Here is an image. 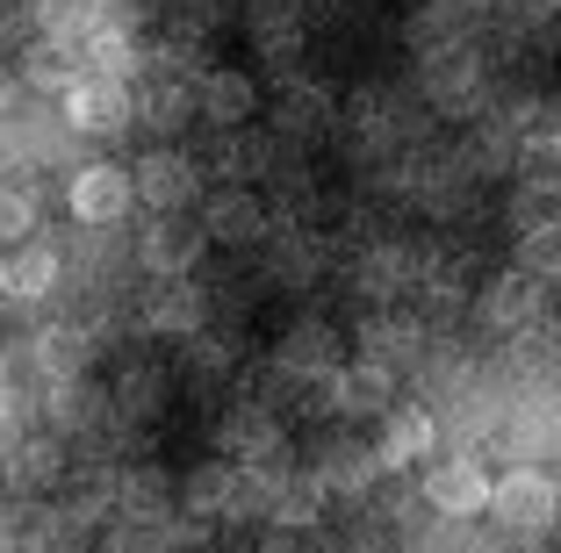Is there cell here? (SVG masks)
<instances>
[{
	"label": "cell",
	"instance_id": "obj_17",
	"mask_svg": "<svg viewBox=\"0 0 561 553\" xmlns=\"http://www.w3.org/2000/svg\"><path fill=\"white\" fill-rule=\"evenodd\" d=\"M375 453L367 446H331L324 453V468H317V482H324V496H367L375 488Z\"/></svg>",
	"mask_w": 561,
	"mask_h": 553
},
{
	"label": "cell",
	"instance_id": "obj_21",
	"mask_svg": "<svg viewBox=\"0 0 561 553\" xmlns=\"http://www.w3.org/2000/svg\"><path fill=\"white\" fill-rule=\"evenodd\" d=\"M44 417L58 424V431H87V424H101V395L87 389V381H50Z\"/></svg>",
	"mask_w": 561,
	"mask_h": 553
},
{
	"label": "cell",
	"instance_id": "obj_33",
	"mask_svg": "<svg viewBox=\"0 0 561 553\" xmlns=\"http://www.w3.org/2000/svg\"><path fill=\"white\" fill-rule=\"evenodd\" d=\"M173 539H181L173 525H116V539H108V546H116V553H165Z\"/></svg>",
	"mask_w": 561,
	"mask_h": 553
},
{
	"label": "cell",
	"instance_id": "obj_6",
	"mask_svg": "<svg viewBox=\"0 0 561 553\" xmlns=\"http://www.w3.org/2000/svg\"><path fill=\"white\" fill-rule=\"evenodd\" d=\"M130 195L151 201L159 216H173V209H187V195H195V165H187L181 151H151V159L130 165Z\"/></svg>",
	"mask_w": 561,
	"mask_h": 553
},
{
	"label": "cell",
	"instance_id": "obj_34",
	"mask_svg": "<svg viewBox=\"0 0 561 553\" xmlns=\"http://www.w3.org/2000/svg\"><path fill=\"white\" fill-rule=\"evenodd\" d=\"M145 123H159V130H181V123H187V87H159V94L145 101Z\"/></svg>",
	"mask_w": 561,
	"mask_h": 553
},
{
	"label": "cell",
	"instance_id": "obj_35",
	"mask_svg": "<svg viewBox=\"0 0 561 553\" xmlns=\"http://www.w3.org/2000/svg\"><path fill=\"white\" fill-rule=\"evenodd\" d=\"M280 274H317V244L310 238H288V244H280Z\"/></svg>",
	"mask_w": 561,
	"mask_h": 553
},
{
	"label": "cell",
	"instance_id": "obj_4",
	"mask_svg": "<svg viewBox=\"0 0 561 553\" xmlns=\"http://www.w3.org/2000/svg\"><path fill=\"white\" fill-rule=\"evenodd\" d=\"M66 201L80 223H123L130 216V165H80Z\"/></svg>",
	"mask_w": 561,
	"mask_h": 553
},
{
	"label": "cell",
	"instance_id": "obj_18",
	"mask_svg": "<svg viewBox=\"0 0 561 553\" xmlns=\"http://www.w3.org/2000/svg\"><path fill=\"white\" fill-rule=\"evenodd\" d=\"M274 488H280V468H231V482H224V518H266V510H274Z\"/></svg>",
	"mask_w": 561,
	"mask_h": 553
},
{
	"label": "cell",
	"instance_id": "obj_22",
	"mask_svg": "<svg viewBox=\"0 0 561 553\" xmlns=\"http://www.w3.org/2000/svg\"><path fill=\"white\" fill-rule=\"evenodd\" d=\"M80 539H87V525L72 510H30V525H22L30 553H80Z\"/></svg>",
	"mask_w": 561,
	"mask_h": 553
},
{
	"label": "cell",
	"instance_id": "obj_15",
	"mask_svg": "<svg viewBox=\"0 0 561 553\" xmlns=\"http://www.w3.org/2000/svg\"><path fill=\"white\" fill-rule=\"evenodd\" d=\"M165 504H173V482L165 474H123L116 482V518L123 525H165Z\"/></svg>",
	"mask_w": 561,
	"mask_h": 553
},
{
	"label": "cell",
	"instance_id": "obj_20",
	"mask_svg": "<svg viewBox=\"0 0 561 553\" xmlns=\"http://www.w3.org/2000/svg\"><path fill=\"white\" fill-rule=\"evenodd\" d=\"M280 375H331V331L324 324H296L280 338Z\"/></svg>",
	"mask_w": 561,
	"mask_h": 553
},
{
	"label": "cell",
	"instance_id": "obj_40",
	"mask_svg": "<svg viewBox=\"0 0 561 553\" xmlns=\"http://www.w3.org/2000/svg\"><path fill=\"white\" fill-rule=\"evenodd\" d=\"M0 553H8V539H0Z\"/></svg>",
	"mask_w": 561,
	"mask_h": 553
},
{
	"label": "cell",
	"instance_id": "obj_31",
	"mask_svg": "<svg viewBox=\"0 0 561 553\" xmlns=\"http://www.w3.org/2000/svg\"><path fill=\"white\" fill-rule=\"evenodd\" d=\"M324 115H331V101L317 94V87H288V101H280V130L310 137V130H324Z\"/></svg>",
	"mask_w": 561,
	"mask_h": 553
},
{
	"label": "cell",
	"instance_id": "obj_25",
	"mask_svg": "<svg viewBox=\"0 0 561 553\" xmlns=\"http://www.w3.org/2000/svg\"><path fill=\"white\" fill-rule=\"evenodd\" d=\"M145 316H151V331H202V295L187 288V280H165Z\"/></svg>",
	"mask_w": 561,
	"mask_h": 553
},
{
	"label": "cell",
	"instance_id": "obj_39",
	"mask_svg": "<svg viewBox=\"0 0 561 553\" xmlns=\"http://www.w3.org/2000/svg\"><path fill=\"white\" fill-rule=\"evenodd\" d=\"M8 101H15V72L0 66V108H8Z\"/></svg>",
	"mask_w": 561,
	"mask_h": 553
},
{
	"label": "cell",
	"instance_id": "obj_24",
	"mask_svg": "<svg viewBox=\"0 0 561 553\" xmlns=\"http://www.w3.org/2000/svg\"><path fill=\"white\" fill-rule=\"evenodd\" d=\"M512 223H518V238L526 230H561V180H526L512 195Z\"/></svg>",
	"mask_w": 561,
	"mask_h": 553
},
{
	"label": "cell",
	"instance_id": "obj_2",
	"mask_svg": "<svg viewBox=\"0 0 561 553\" xmlns=\"http://www.w3.org/2000/svg\"><path fill=\"white\" fill-rule=\"evenodd\" d=\"M130 115H137V101H130V87H116V80H94V72H80V80L66 87V123H72L80 137H116Z\"/></svg>",
	"mask_w": 561,
	"mask_h": 553
},
{
	"label": "cell",
	"instance_id": "obj_29",
	"mask_svg": "<svg viewBox=\"0 0 561 553\" xmlns=\"http://www.w3.org/2000/svg\"><path fill=\"white\" fill-rule=\"evenodd\" d=\"M224 482H231V468H224V460H216V468H202V474H187V488H181L187 518H224Z\"/></svg>",
	"mask_w": 561,
	"mask_h": 553
},
{
	"label": "cell",
	"instance_id": "obj_19",
	"mask_svg": "<svg viewBox=\"0 0 561 553\" xmlns=\"http://www.w3.org/2000/svg\"><path fill=\"white\" fill-rule=\"evenodd\" d=\"M36 30H44V44L80 50L94 36V0H36Z\"/></svg>",
	"mask_w": 561,
	"mask_h": 553
},
{
	"label": "cell",
	"instance_id": "obj_37",
	"mask_svg": "<svg viewBox=\"0 0 561 553\" xmlns=\"http://www.w3.org/2000/svg\"><path fill=\"white\" fill-rule=\"evenodd\" d=\"M512 15H526V22H540V15H561V0H504Z\"/></svg>",
	"mask_w": 561,
	"mask_h": 553
},
{
	"label": "cell",
	"instance_id": "obj_36",
	"mask_svg": "<svg viewBox=\"0 0 561 553\" xmlns=\"http://www.w3.org/2000/svg\"><path fill=\"white\" fill-rule=\"evenodd\" d=\"M151 395H159V375H130L123 381V410H159Z\"/></svg>",
	"mask_w": 561,
	"mask_h": 553
},
{
	"label": "cell",
	"instance_id": "obj_10",
	"mask_svg": "<svg viewBox=\"0 0 561 553\" xmlns=\"http://www.w3.org/2000/svg\"><path fill=\"white\" fill-rule=\"evenodd\" d=\"M540 280H526L512 266V274H496L490 288H482V316H490L496 331H533V316H540Z\"/></svg>",
	"mask_w": 561,
	"mask_h": 553
},
{
	"label": "cell",
	"instance_id": "obj_1",
	"mask_svg": "<svg viewBox=\"0 0 561 553\" xmlns=\"http://www.w3.org/2000/svg\"><path fill=\"white\" fill-rule=\"evenodd\" d=\"M554 504H561V488L533 468H512L504 482H490V518L504 525V532H547V525H554Z\"/></svg>",
	"mask_w": 561,
	"mask_h": 553
},
{
	"label": "cell",
	"instance_id": "obj_30",
	"mask_svg": "<svg viewBox=\"0 0 561 553\" xmlns=\"http://www.w3.org/2000/svg\"><path fill=\"white\" fill-rule=\"evenodd\" d=\"M8 482H22V488H44V482H58V446H50V439H30V446H15V460H8Z\"/></svg>",
	"mask_w": 561,
	"mask_h": 553
},
{
	"label": "cell",
	"instance_id": "obj_14",
	"mask_svg": "<svg viewBox=\"0 0 561 553\" xmlns=\"http://www.w3.org/2000/svg\"><path fill=\"white\" fill-rule=\"evenodd\" d=\"M266 518H274L280 532H310V525L324 518V482H317V474H280L274 510H266Z\"/></svg>",
	"mask_w": 561,
	"mask_h": 553
},
{
	"label": "cell",
	"instance_id": "obj_13",
	"mask_svg": "<svg viewBox=\"0 0 561 553\" xmlns=\"http://www.w3.org/2000/svg\"><path fill=\"white\" fill-rule=\"evenodd\" d=\"M30 353H36V367H44L50 381H80V367H87V353H94V338H87L80 324H44Z\"/></svg>",
	"mask_w": 561,
	"mask_h": 553
},
{
	"label": "cell",
	"instance_id": "obj_32",
	"mask_svg": "<svg viewBox=\"0 0 561 553\" xmlns=\"http://www.w3.org/2000/svg\"><path fill=\"white\" fill-rule=\"evenodd\" d=\"M36 230V195L30 187H0V244L15 252V244H30Z\"/></svg>",
	"mask_w": 561,
	"mask_h": 553
},
{
	"label": "cell",
	"instance_id": "obj_5",
	"mask_svg": "<svg viewBox=\"0 0 561 553\" xmlns=\"http://www.w3.org/2000/svg\"><path fill=\"white\" fill-rule=\"evenodd\" d=\"M425 504L446 510V518H476V510H490V474L476 468V453L468 460H439V468L425 474Z\"/></svg>",
	"mask_w": 561,
	"mask_h": 553
},
{
	"label": "cell",
	"instance_id": "obj_9",
	"mask_svg": "<svg viewBox=\"0 0 561 553\" xmlns=\"http://www.w3.org/2000/svg\"><path fill=\"white\" fill-rule=\"evenodd\" d=\"M202 260V230L181 223V216H159V223L145 230V266L165 280H187V266Z\"/></svg>",
	"mask_w": 561,
	"mask_h": 553
},
{
	"label": "cell",
	"instance_id": "obj_8",
	"mask_svg": "<svg viewBox=\"0 0 561 553\" xmlns=\"http://www.w3.org/2000/svg\"><path fill=\"white\" fill-rule=\"evenodd\" d=\"M50 288H58V252H50V244L30 238L0 260V295H8V302H36V295H50Z\"/></svg>",
	"mask_w": 561,
	"mask_h": 553
},
{
	"label": "cell",
	"instance_id": "obj_27",
	"mask_svg": "<svg viewBox=\"0 0 561 553\" xmlns=\"http://www.w3.org/2000/svg\"><path fill=\"white\" fill-rule=\"evenodd\" d=\"M432 94L439 101H468V87H476V58H468V44H446L439 58H432Z\"/></svg>",
	"mask_w": 561,
	"mask_h": 553
},
{
	"label": "cell",
	"instance_id": "obj_3",
	"mask_svg": "<svg viewBox=\"0 0 561 553\" xmlns=\"http://www.w3.org/2000/svg\"><path fill=\"white\" fill-rule=\"evenodd\" d=\"M216 446H224V468H274L280 460V424L260 403H238L231 417L216 424Z\"/></svg>",
	"mask_w": 561,
	"mask_h": 553
},
{
	"label": "cell",
	"instance_id": "obj_28",
	"mask_svg": "<svg viewBox=\"0 0 561 553\" xmlns=\"http://www.w3.org/2000/svg\"><path fill=\"white\" fill-rule=\"evenodd\" d=\"M518 274L526 280H554L561 274V230H526V238H518Z\"/></svg>",
	"mask_w": 561,
	"mask_h": 553
},
{
	"label": "cell",
	"instance_id": "obj_38",
	"mask_svg": "<svg viewBox=\"0 0 561 553\" xmlns=\"http://www.w3.org/2000/svg\"><path fill=\"white\" fill-rule=\"evenodd\" d=\"M446 15H482V8H496V0H439Z\"/></svg>",
	"mask_w": 561,
	"mask_h": 553
},
{
	"label": "cell",
	"instance_id": "obj_12",
	"mask_svg": "<svg viewBox=\"0 0 561 553\" xmlns=\"http://www.w3.org/2000/svg\"><path fill=\"white\" fill-rule=\"evenodd\" d=\"M202 238H216V244H252V238H266V209L245 195V187H231V195L209 201V223H202Z\"/></svg>",
	"mask_w": 561,
	"mask_h": 553
},
{
	"label": "cell",
	"instance_id": "obj_16",
	"mask_svg": "<svg viewBox=\"0 0 561 553\" xmlns=\"http://www.w3.org/2000/svg\"><path fill=\"white\" fill-rule=\"evenodd\" d=\"M252 108H260V87H252L245 72H209V87H202V115H209V123L238 130Z\"/></svg>",
	"mask_w": 561,
	"mask_h": 553
},
{
	"label": "cell",
	"instance_id": "obj_26",
	"mask_svg": "<svg viewBox=\"0 0 561 553\" xmlns=\"http://www.w3.org/2000/svg\"><path fill=\"white\" fill-rule=\"evenodd\" d=\"M80 58H87V66H94V80H116V87H123V72L137 66L130 36H116V30H94V36H87V44H80Z\"/></svg>",
	"mask_w": 561,
	"mask_h": 553
},
{
	"label": "cell",
	"instance_id": "obj_23",
	"mask_svg": "<svg viewBox=\"0 0 561 553\" xmlns=\"http://www.w3.org/2000/svg\"><path fill=\"white\" fill-rule=\"evenodd\" d=\"M22 80L44 87V94H66V87L80 80V50H66V44H30V58H22Z\"/></svg>",
	"mask_w": 561,
	"mask_h": 553
},
{
	"label": "cell",
	"instance_id": "obj_7",
	"mask_svg": "<svg viewBox=\"0 0 561 553\" xmlns=\"http://www.w3.org/2000/svg\"><path fill=\"white\" fill-rule=\"evenodd\" d=\"M389 395H397V375H389L381 359H353V367H339V375H331V410L375 417V410H389Z\"/></svg>",
	"mask_w": 561,
	"mask_h": 553
},
{
	"label": "cell",
	"instance_id": "obj_11",
	"mask_svg": "<svg viewBox=\"0 0 561 553\" xmlns=\"http://www.w3.org/2000/svg\"><path fill=\"white\" fill-rule=\"evenodd\" d=\"M432 417L425 410H389V431H381V446H367L375 453V468H411V460H425L432 453Z\"/></svg>",
	"mask_w": 561,
	"mask_h": 553
}]
</instances>
